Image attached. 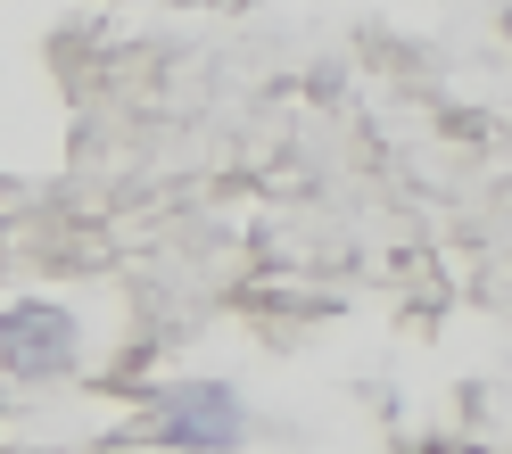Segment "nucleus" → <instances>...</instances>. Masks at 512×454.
<instances>
[{"label": "nucleus", "instance_id": "obj_2", "mask_svg": "<svg viewBox=\"0 0 512 454\" xmlns=\"http://www.w3.org/2000/svg\"><path fill=\"white\" fill-rule=\"evenodd\" d=\"M75 364V322L58 306H9L0 314V372L9 380H58Z\"/></svg>", "mask_w": 512, "mask_h": 454}, {"label": "nucleus", "instance_id": "obj_1", "mask_svg": "<svg viewBox=\"0 0 512 454\" xmlns=\"http://www.w3.org/2000/svg\"><path fill=\"white\" fill-rule=\"evenodd\" d=\"M157 438L182 446V454H232L248 438V413H240V397L223 380H190V388H174L157 405Z\"/></svg>", "mask_w": 512, "mask_h": 454}]
</instances>
